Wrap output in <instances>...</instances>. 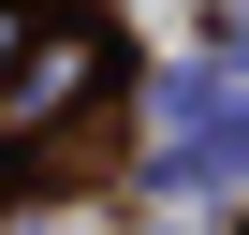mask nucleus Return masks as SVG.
<instances>
[{"mask_svg": "<svg viewBox=\"0 0 249 235\" xmlns=\"http://www.w3.org/2000/svg\"><path fill=\"white\" fill-rule=\"evenodd\" d=\"M73 88H88V44H44L15 88H0V118H44V103H73Z\"/></svg>", "mask_w": 249, "mask_h": 235, "instance_id": "obj_1", "label": "nucleus"}]
</instances>
